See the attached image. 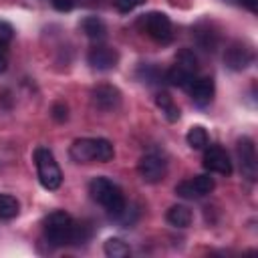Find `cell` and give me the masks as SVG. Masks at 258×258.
<instances>
[{
	"label": "cell",
	"mask_w": 258,
	"mask_h": 258,
	"mask_svg": "<svg viewBox=\"0 0 258 258\" xmlns=\"http://www.w3.org/2000/svg\"><path fill=\"white\" fill-rule=\"evenodd\" d=\"M89 194L97 204H101L115 218H121L127 210V202L123 198L121 187L109 177H95L89 183Z\"/></svg>",
	"instance_id": "6da1fadb"
},
{
	"label": "cell",
	"mask_w": 258,
	"mask_h": 258,
	"mask_svg": "<svg viewBox=\"0 0 258 258\" xmlns=\"http://www.w3.org/2000/svg\"><path fill=\"white\" fill-rule=\"evenodd\" d=\"M71 157L79 163H89V161H101L107 163L115 157L113 143L103 137H83L75 139L71 145Z\"/></svg>",
	"instance_id": "7a4b0ae2"
},
{
	"label": "cell",
	"mask_w": 258,
	"mask_h": 258,
	"mask_svg": "<svg viewBox=\"0 0 258 258\" xmlns=\"http://www.w3.org/2000/svg\"><path fill=\"white\" fill-rule=\"evenodd\" d=\"M42 230H44V238L52 246H64V244H71L75 220L67 212L56 210V212H50L42 220Z\"/></svg>",
	"instance_id": "3957f363"
},
{
	"label": "cell",
	"mask_w": 258,
	"mask_h": 258,
	"mask_svg": "<svg viewBox=\"0 0 258 258\" xmlns=\"http://www.w3.org/2000/svg\"><path fill=\"white\" fill-rule=\"evenodd\" d=\"M34 163H36V173H38L40 185L44 189H58L62 183V171H60L52 151L46 147L34 149Z\"/></svg>",
	"instance_id": "277c9868"
},
{
	"label": "cell",
	"mask_w": 258,
	"mask_h": 258,
	"mask_svg": "<svg viewBox=\"0 0 258 258\" xmlns=\"http://www.w3.org/2000/svg\"><path fill=\"white\" fill-rule=\"evenodd\" d=\"M143 32H147L149 38H153L159 44H167L173 38V26L167 14L163 12H149L143 14V18L139 20Z\"/></svg>",
	"instance_id": "5b68a950"
},
{
	"label": "cell",
	"mask_w": 258,
	"mask_h": 258,
	"mask_svg": "<svg viewBox=\"0 0 258 258\" xmlns=\"http://www.w3.org/2000/svg\"><path fill=\"white\" fill-rule=\"evenodd\" d=\"M216 187V181L210 173H202V175H196L191 179H185V181H179L175 185V194L185 198V200H194V198H202V196H208L212 194V189Z\"/></svg>",
	"instance_id": "8992f818"
},
{
	"label": "cell",
	"mask_w": 258,
	"mask_h": 258,
	"mask_svg": "<svg viewBox=\"0 0 258 258\" xmlns=\"http://www.w3.org/2000/svg\"><path fill=\"white\" fill-rule=\"evenodd\" d=\"M137 171H139V175H141L143 181H147V183H157V181H161V179L165 177V173H167V163H165V159H163L161 155H157V153H145V155L139 159V163H137Z\"/></svg>",
	"instance_id": "52a82bcc"
},
{
	"label": "cell",
	"mask_w": 258,
	"mask_h": 258,
	"mask_svg": "<svg viewBox=\"0 0 258 258\" xmlns=\"http://www.w3.org/2000/svg\"><path fill=\"white\" fill-rule=\"evenodd\" d=\"M236 151H238L240 169H242L244 177H248L250 181H254V179H256V173H258V161H256V147H254V141H252L250 137L238 139Z\"/></svg>",
	"instance_id": "ba28073f"
},
{
	"label": "cell",
	"mask_w": 258,
	"mask_h": 258,
	"mask_svg": "<svg viewBox=\"0 0 258 258\" xmlns=\"http://www.w3.org/2000/svg\"><path fill=\"white\" fill-rule=\"evenodd\" d=\"M204 167L208 171H214V173H220V175H230L232 173L230 155L220 145L206 147V151H204Z\"/></svg>",
	"instance_id": "9c48e42d"
},
{
	"label": "cell",
	"mask_w": 258,
	"mask_h": 258,
	"mask_svg": "<svg viewBox=\"0 0 258 258\" xmlns=\"http://www.w3.org/2000/svg\"><path fill=\"white\" fill-rule=\"evenodd\" d=\"M224 60H226V64H228L232 71H242V69H246V67L254 60V50H252V46H248L246 42L236 40V42H232V44L226 48Z\"/></svg>",
	"instance_id": "30bf717a"
},
{
	"label": "cell",
	"mask_w": 258,
	"mask_h": 258,
	"mask_svg": "<svg viewBox=\"0 0 258 258\" xmlns=\"http://www.w3.org/2000/svg\"><path fill=\"white\" fill-rule=\"evenodd\" d=\"M87 60H89V64H91L93 69H97V71H111V69H115L117 62H119V52H117L115 48H111V46L97 44V46H93V48L89 50Z\"/></svg>",
	"instance_id": "8fae6325"
},
{
	"label": "cell",
	"mask_w": 258,
	"mask_h": 258,
	"mask_svg": "<svg viewBox=\"0 0 258 258\" xmlns=\"http://www.w3.org/2000/svg\"><path fill=\"white\" fill-rule=\"evenodd\" d=\"M91 101L101 111H113L121 105V93L113 85H99L91 93Z\"/></svg>",
	"instance_id": "7c38bea8"
},
{
	"label": "cell",
	"mask_w": 258,
	"mask_h": 258,
	"mask_svg": "<svg viewBox=\"0 0 258 258\" xmlns=\"http://www.w3.org/2000/svg\"><path fill=\"white\" fill-rule=\"evenodd\" d=\"M187 89H189L191 101H194L198 107H206V105H210L212 99H214V93H216V85H214V79H212V77H200V79H194L191 85H189Z\"/></svg>",
	"instance_id": "4fadbf2b"
},
{
	"label": "cell",
	"mask_w": 258,
	"mask_h": 258,
	"mask_svg": "<svg viewBox=\"0 0 258 258\" xmlns=\"http://www.w3.org/2000/svg\"><path fill=\"white\" fill-rule=\"evenodd\" d=\"M81 30L91 40H97V42L105 40V36H107V26H105V22L99 16H85L81 20Z\"/></svg>",
	"instance_id": "5bb4252c"
},
{
	"label": "cell",
	"mask_w": 258,
	"mask_h": 258,
	"mask_svg": "<svg viewBox=\"0 0 258 258\" xmlns=\"http://www.w3.org/2000/svg\"><path fill=\"white\" fill-rule=\"evenodd\" d=\"M165 79L173 85V87H189L191 85V81L196 79V73L194 71H189L187 67H183V64H179V62H175L167 73H165Z\"/></svg>",
	"instance_id": "9a60e30c"
},
{
	"label": "cell",
	"mask_w": 258,
	"mask_h": 258,
	"mask_svg": "<svg viewBox=\"0 0 258 258\" xmlns=\"http://www.w3.org/2000/svg\"><path fill=\"white\" fill-rule=\"evenodd\" d=\"M167 222L171 224V226H175V228H187L189 224H191V210L187 208V206H181V204H177V206H171L169 210H167Z\"/></svg>",
	"instance_id": "2e32d148"
},
{
	"label": "cell",
	"mask_w": 258,
	"mask_h": 258,
	"mask_svg": "<svg viewBox=\"0 0 258 258\" xmlns=\"http://www.w3.org/2000/svg\"><path fill=\"white\" fill-rule=\"evenodd\" d=\"M155 103H157V107L161 109V113L165 115V119L167 121H177L179 119V107L173 103V99L167 95V93H159L157 97H155Z\"/></svg>",
	"instance_id": "e0dca14e"
},
{
	"label": "cell",
	"mask_w": 258,
	"mask_h": 258,
	"mask_svg": "<svg viewBox=\"0 0 258 258\" xmlns=\"http://www.w3.org/2000/svg\"><path fill=\"white\" fill-rule=\"evenodd\" d=\"M185 141H187V145L191 147V149H206L208 147V131L202 127V125H194V127H189V131H187V135H185Z\"/></svg>",
	"instance_id": "ac0fdd59"
},
{
	"label": "cell",
	"mask_w": 258,
	"mask_h": 258,
	"mask_svg": "<svg viewBox=\"0 0 258 258\" xmlns=\"http://www.w3.org/2000/svg\"><path fill=\"white\" fill-rule=\"evenodd\" d=\"M20 212V204L14 196L10 194H0V218L2 220H12Z\"/></svg>",
	"instance_id": "d6986e66"
},
{
	"label": "cell",
	"mask_w": 258,
	"mask_h": 258,
	"mask_svg": "<svg viewBox=\"0 0 258 258\" xmlns=\"http://www.w3.org/2000/svg\"><path fill=\"white\" fill-rule=\"evenodd\" d=\"M103 248H105V254L109 258H125V256H129V246L119 238H109Z\"/></svg>",
	"instance_id": "ffe728a7"
},
{
	"label": "cell",
	"mask_w": 258,
	"mask_h": 258,
	"mask_svg": "<svg viewBox=\"0 0 258 258\" xmlns=\"http://www.w3.org/2000/svg\"><path fill=\"white\" fill-rule=\"evenodd\" d=\"M12 36H14V28H12V24L6 22V20H0V44L8 46L10 40H12Z\"/></svg>",
	"instance_id": "44dd1931"
},
{
	"label": "cell",
	"mask_w": 258,
	"mask_h": 258,
	"mask_svg": "<svg viewBox=\"0 0 258 258\" xmlns=\"http://www.w3.org/2000/svg\"><path fill=\"white\" fill-rule=\"evenodd\" d=\"M145 0H115V8L119 10V12H123V14H127V12H131V10H135L137 6H141Z\"/></svg>",
	"instance_id": "7402d4cb"
},
{
	"label": "cell",
	"mask_w": 258,
	"mask_h": 258,
	"mask_svg": "<svg viewBox=\"0 0 258 258\" xmlns=\"http://www.w3.org/2000/svg\"><path fill=\"white\" fill-rule=\"evenodd\" d=\"M52 117H54L58 123L67 121V117H69V107H67L64 103H54V105H52Z\"/></svg>",
	"instance_id": "603a6c76"
},
{
	"label": "cell",
	"mask_w": 258,
	"mask_h": 258,
	"mask_svg": "<svg viewBox=\"0 0 258 258\" xmlns=\"http://www.w3.org/2000/svg\"><path fill=\"white\" fill-rule=\"evenodd\" d=\"M52 6L58 12H69V10H73V0H52Z\"/></svg>",
	"instance_id": "cb8c5ba5"
},
{
	"label": "cell",
	"mask_w": 258,
	"mask_h": 258,
	"mask_svg": "<svg viewBox=\"0 0 258 258\" xmlns=\"http://www.w3.org/2000/svg\"><path fill=\"white\" fill-rule=\"evenodd\" d=\"M8 67V46L0 44V73H4Z\"/></svg>",
	"instance_id": "d4e9b609"
},
{
	"label": "cell",
	"mask_w": 258,
	"mask_h": 258,
	"mask_svg": "<svg viewBox=\"0 0 258 258\" xmlns=\"http://www.w3.org/2000/svg\"><path fill=\"white\" fill-rule=\"evenodd\" d=\"M238 2H240L242 6H246L248 10H252V12H254L256 6H258V0H238Z\"/></svg>",
	"instance_id": "484cf974"
}]
</instances>
